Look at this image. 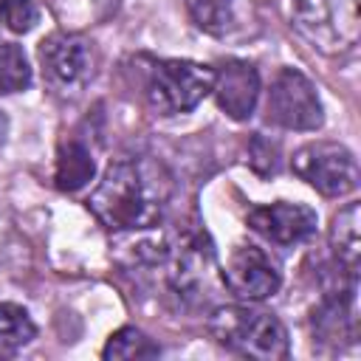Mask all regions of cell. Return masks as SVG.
<instances>
[{"label":"cell","instance_id":"obj_3","mask_svg":"<svg viewBox=\"0 0 361 361\" xmlns=\"http://www.w3.org/2000/svg\"><path fill=\"white\" fill-rule=\"evenodd\" d=\"M214 87V68L192 59H161L147 79V104L158 116L195 110Z\"/></svg>","mask_w":361,"mask_h":361},{"label":"cell","instance_id":"obj_1","mask_svg":"<svg viewBox=\"0 0 361 361\" xmlns=\"http://www.w3.org/2000/svg\"><path fill=\"white\" fill-rule=\"evenodd\" d=\"M172 192V175L161 161L118 158L104 169L87 206L107 231L133 234L155 228L164 220Z\"/></svg>","mask_w":361,"mask_h":361},{"label":"cell","instance_id":"obj_21","mask_svg":"<svg viewBox=\"0 0 361 361\" xmlns=\"http://www.w3.org/2000/svg\"><path fill=\"white\" fill-rule=\"evenodd\" d=\"M0 23H3V20H0Z\"/></svg>","mask_w":361,"mask_h":361},{"label":"cell","instance_id":"obj_10","mask_svg":"<svg viewBox=\"0 0 361 361\" xmlns=\"http://www.w3.org/2000/svg\"><path fill=\"white\" fill-rule=\"evenodd\" d=\"M217 107L234 118L245 121L251 118L257 99H259V73L245 59H226L220 68H214V87H212Z\"/></svg>","mask_w":361,"mask_h":361},{"label":"cell","instance_id":"obj_16","mask_svg":"<svg viewBox=\"0 0 361 361\" xmlns=\"http://www.w3.org/2000/svg\"><path fill=\"white\" fill-rule=\"evenodd\" d=\"M102 355L110 361V358H124V361H130V358H158L161 355V347L147 336V333H141L138 327H121V330H116L110 338H107V344H104V350H102Z\"/></svg>","mask_w":361,"mask_h":361},{"label":"cell","instance_id":"obj_17","mask_svg":"<svg viewBox=\"0 0 361 361\" xmlns=\"http://www.w3.org/2000/svg\"><path fill=\"white\" fill-rule=\"evenodd\" d=\"M31 85V65L17 42H0V96L20 93Z\"/></svg>","mask_w":361,"mask_h":361},{"label":"cell","instance_id":"obj_12","mask_svg":"<svg viewBox=\"0 0 361 361\" xmlns=\"http://www.w3.org/2000/svg\"><path fill=\"white\" fill-rule=\"evenodd\" d=\"M186 8L197 28L212 37H231L245 23L243 17L251 14L257 6L251 0H186Z\"/></svg>","mask_w":361,"mask_h":361},{"label":"cell","instance_id":"obj_13","mask_svg":"<svg viewBox=\"0 0 361 361\" xmlns=\"http://www.w3.org/2000/svg\"><path fill=\"white\" fill-rule=\"evenodd\" d=\"M330 248L338 259V265L347 274H358V259H361V206L347 203L330 226Z\"/></svg>","mask_w":361,"mask_h":361},{"label":"cell","instance_id":"obj_14","mask_svg":"<svg viewBox=\"0 0 361 361\" xmlns=\"http://www.w3.org/2000/svg\"><path fill=\"white\" fill-rule=\"evenodd\" d=\"M93 155L90 149L82 144V141H65L56 152V169H54V180H56V189L62 192H76L82 189L90 178H93Z\"/></svg>","mask_w":361,"mask_h":361},{"label":"cell","instance_id":"obj_11","mask_svg":"<svg viewBox=\"0 0 361 361\" xmlns=\"http://www.w3.org/2000/svg\"><path fill=\"white\" fill-rule=\"evenodd\" d=\"M353 299H355V282L347 285V288H338V290H327L324 293V299L313 310V336L322 344L341 347L344 341H353L355 338Z\"/></svg>","mask_w":361,"mask_h":361},{"label":"cell","instance_id":"obj_19","mask_svg":"<svg viewBox=\"0 0 361 361\" xmlns=\"http://www.w3.org/2000/svg\"><path fill=\"white\" fill-rule=\"evenodd\" d=\"M248 164L257 175H274L279 166V147L257 133L248 144Z\"/></svg>","mask_w":361,"mask_h":361},{"label":"cell","instance_id":"obj_15","mask_svg":"<svg viewBox=\"0 0 361 361\" xmlns=\"http://www.w3.org/2000/svg\"><path fill=\"white\" fill-rule=\"evenodd\" d=\"M37 336V324L28 310L14 302H0V358L17 355Z\"/></svg>","mask_w":361,"mask_h":361},{"label":"cell","instance_id":"obj_18","mask_svg":"<svg viewBox=\"0 0 361 361\" xmlns=\"http://www.w3.org/2000/svg\"><path fill=\"white\" fill-rule=\"evenodd\" d=\"M0 20L6 23L8 31L25 34L39 20V11H37L34 0H0Z\"/></svg>","mask_w":361,"mask_h":361},{"label":"cell","instance_id":"obj_9","mask_svg":"<svg viewBox=\"0 0 361 361\" xmlns=\"http://www.w3.org/2000/svg\"><path fill=\"white\" fill-rule=\"evenodd\" d=\"M245 223L251 231H257L259 237H265L274 245H296L316 231L319 217L307 203L276 200V203L254 206L248 212Z\"/></svg>","mask_w":361,"mask_h":361},{"label":"cell","instance_id":"obj_7","mask_svg":"<svg viewBox=\"0 0 361 361\" xmlns=\"http://www.w3.org/2000/svg\"><path fill=\"white\" fill-rule=\"evenodd\" d=\"M39 68L56 96H76L93 76L90 42L76 31H54L39 42Z\"/></svg>","mask_w":361,"mask_h":361},{"label":"cell","instance_id":"obj_8","mask_svg":"<svg viewBox=\"0 0 361 361\" xmlns=\"http://www.w3.org/2000/svg\"><path fill=\"white\" fill-rule=\"evenodd\" d=\"M223 282L237 299L262 302L279 290L282 271H279V262L265 248L245 243L228 254L223 268Z\"/></svg>","mask_w":361,"mask_h":361},{"label":"cell","instance_id":"obj_4","mask_svg":"<svg viewBox=\"0 0 361 361\" xmlns=\"http://www.w3.org/2000/svg\"><path fill=\"white\" fill-rule=\"evenodd\" d=\"M296 31L322 54H347L358 42V0H293Z\"/></svg>","mask_w":361,"mask_h":361},{"label":"cell","instance_id":"obj_20","mask_svg":"<svg viewBox=\"0 0 361 361\" xmlns=\"http://www.w3.org/2000/svg\"><path fill=\"white\" fill-rule=\"evenodd\" d=\"M3 133H6V118L0 116V141H3Z\"/></svg>","mask_w":361,"mask_h":361},{"label":"cell","instance_id":"obj_6","mask_svg":"<svg viewBox=\"0 0 361 361\" xmlns=\"http://www.w3.org/2000/svg\"><path fill=\"white\" fill-rule=\"evenodd\" d=\"M265 118L282 130L313 133L324 124V107L316 85L296 68H282L265 99Z\"/></svg>","mask_w":361,"mask_h":361},{"label":"cell","instance_id":"obj_2","mask_svg":"<svg viewBox=\"0 0 361 361\" xmlns=\"http://www.w3.org/2000/svg\"><path fill=\"white\" fill-rule=\"evenodd\" d=\"M212 338L234 355L259 358V361H282L290 353L285 324L259 307L251 305H220L209 316Z\"/></svg>","mask_w":361,"mask_h":361},{"label":"cell","instance_id":"obj_5","mask_svg":"<svg viewBox=\"0 0 361 361\" xmlns=\"http://www.w3.org/2000/svg\"><path fill=\"white\" fill-rule=\"evenodd\" d=\"M290 169L324 197H344L358 189L355 155L338 141H310L290 158Z\"/></svg>","mask_w":361,"mask_h":361}]
</instances>
